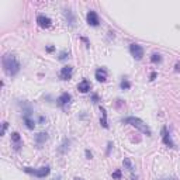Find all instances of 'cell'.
Segmentation results:
<instances>
[{"label":"cell","instance_id":"9","mask_svg":"<svg viewBox=\"0 0 180 180\" xmlns=\"http://www.w3.org/2000/svg\"><path fill=\"white\" fill-rule=\"evenodd\" d=\"M11 142L14 145V151L19 152L20 148H21V137H20L19 132H13L11 134Z\"/></svg>","mask_w":180,"mask_h":180},{"label":"cell","instance_id":"2","mask_svg":"<svg viewBox=\"0 0 180 180\" xmlns=\"http://www.w3.org/2000/svg\"><path fill=\"white\" fill-rule=\"evenodd\" d=\"M124 121L127 122V124H130V125H132V127H135L137 130H139L142 134H145V135H152V131H151V128L141 118H137V117H128V118H125Z\"/></svg>","mask_w":180,"mask_h":180},{"label":"cell","instance_id":"7","mask_svg":"<svg viewBox=\"0 0 180 180\" xmlns=\"http://www.w3.org/2000/svg\"><path fill=\"white\" fill-rule=\"evenodd\" d=\"M72 73H73V68L72 66H64L59 72V77L62 80H69L72 77Z\"/></svg>","mask_w":180,"mask_h":180},{"label":"cell","instance_id":"10","mask_svg":"<svg viewBox=\"0 0 180 180\" xmlns=\"http://www.w3.org/2000/svg\"><path fill=\"white\" fill-rule=\"evenodd\" d=\"M90 87H92V85H90V82H89L87 79H83L82 82L77 85V90H79L80 93H87V92H90Z\"/></svg>","mask_w":180,"mask_h":180},{"label":"cell","instance_id":"3","mask_svg":"<svg viewBox=\"0 0 180 180\" xmlns=\"http://www.w3.org/2000/svg\"><path fill=\"white\" fill-rule=\"evenodd\" d=\"M24 172L28 174H34V176H37V177H45L49 174L51 169H49V166H42V168H38V169L24 168Z\"/></svg>","mask_w":180,"mask_h":180},{"label":"cell","instance_id":"25","mask_svg":"<svg viewBox=\"0 0 180 180\" xmlns=\"http://www.w3.org/2000/svg\"><path fill=\"white\" fill-rule=\"evenodd\" d=\"M46 51H49V52L54 51V46H48V48H46Z\"/></svg>","mask_w":180,"mask_h":180},{"label":"cell","instance_id":"5","mask_svg":"<svg viewBox=\"0 0 180 180\" xmlns=\"http://www.w3.org/2000/svg\"><path fill=\"white\" fill-rule=\"evenodd\" d=\"M87 24L92 25V27H97L100 24V20H99V15L94 10H90L87 13Z\"/></svg>","mask_w":180,"mask_h":180},{"label":"cell","instance_id":"11","mask_svg":"<svg viewBox=\"0 0 180 180\" xmlns=\"http://www.w3.org/2000/svg\"><path fill=\"white\" fill-rule=\"evenodd\" d=\"M96 79L99 82H106L107 80V70L104 68H100V69L96 70Z\"/></svg>","mask_w":180,"mask_h":180},{"label":"cell","instance_id":"27","mask_svg":"<svg viewBox=\"0 0 180 180\" xmlns=\"http://www.w3.org/2000/svg\"><path fill=\"white\" fill-rule=\"evenodd\" d=\"M75 180H82V179H79V177H76V179H75Z\"/></svg>","mask_w":180,"mask_h":180},{"label":"cell","instance_id":"17","mask_svg":"<svg viewBox=\"0 0 180 180\" xmlns=\"http://www.w3.org/2000/svg\"><path fill=\"white\" fill-rule=\"evenodd\" d=\"M122 163H124V166H125V168H127V169H128L130 172H132V170H134V166H132L131 160H130L128 158H125V159H124V162H122Z\"/></svg>","mask_w":180,"mask_h":180},{"label":"cell","instance_id":"22","mask_svg":"<svg viewBox=\"0 0 180 180\" xmlns=\"http://www.w3.org/2000/svg\"><path fill=\"white\" fill-rule=\"evenodd\" d=\"M6 130H7V122H3V130H2V135H4Z\"/></svg>","mask_w":180,"mask_h":180},{"label":"cell","instance_id":"14","mask_svg":"<svg viewBox=\"0 0 180 180\" xmlns=\"http://www.w3.org/2000/svg\"><path fill=\"white\" fill-rule=\"evenodd\" d=\"M46 139H48V135H46L45 132H40V134H38L37 137H35V141H37V143H40V145L45 142Z\"/></svg>","mask_w":180,"mask_h":180},{"label":"cell","instance_id":"18","mask_svg":"<svg viewBox=\"0 0 180 180\" xmlns=\"http://www.w3.org/2000/svg\"><path fill=\"white\" fill-rule=\"evenodd\" d=\"M120 87H121L122 90H127V89H130V87H131V83H130L127 79H124L121 83H120Z\"/></svg>","mask_w":180,"mask_h":180},{"label":"cell","instance_id":"4","mask_svg":"<svg viewBox=\"0 0 180 180\" xmlns=\"http://www.w3.org/2000/svg\"><path fill=\"white\" fill-rule=\"evenodd\" d=\"M130 52H131V55L134 56L137 61H141L143 56V48L138 44H131L130 45Z\"/></svg>","mask_w":180,"mask_h":180},{"label":"cell","instance_id":"1","mask_svg":"<svg viewBox=\"0 0 180 180\" xmlns=\"http://www.w3.org/2000/svg\"><path fill=\"white\" fill-rule=\"evenodd\" d=\"M2 62H3L4 73L7 76H15L20 72V62L11 54H6L3 56V59H2Z\"/></svg>","mask_w":180,"mask_h":180},{"label":"cell","instance_id":"16","mask_svg":"<svg viewBox=\"0 0 180 180\" xmlns=\"http://www.w3.org/2000/svg\"><path fill=\"white\" fill-rule=\"evenodd\" d=\"M24 121H25V125H27V128L34 130V127H35V122H34L33 120L30 118V117H28V116H24Z\"/></svg>","mask_w":180,"mask_h":180},{"label":"cell","instance_id":"6","mask_svg":"<svg viewBox=\"0 0 180 180\" xmlns=\"http://www.w3.org/2000/svg\"><path fill=\"white\" fill-rule=\"evenodd\" d=\"M162 139H163V143H165L166 147L174 148V143H173V141H172V137H170V134L168 132V128H166V127L162 128Z\"/></svg>","mask_w":180,"mask_h":180},{"label":"cell","instance_id":"20","mask_svg":"<svg viewBox=\"0 0 180 180\" xmlns=\"http://www.w3.org/2000/svg\"><path fill=\"white\" fill-rule=\"evenodd\" d=\"M113 179H117V180L121 179V170H120V169H117V170L113 173Z\"/></svg>","mask_w":180,"mask_h":180},{"label":"cell","instance_id":"26","mask_svg":"<svg viewBox=\"0 0 180 180\" xmlns=\"http://www.w3.org/2000/svg\"><path fill=\"white\" fill-rule=\"evenodd\" d=\"M163 180H174V179H163Z\"/></svg>","mask_w":180,"mask_h":180},{"label":"cell","instance_id":"24","mask_svg":"<svg viewBox=\"0 0 180 180\" xmlns=\"http://www.w3.org/2000/svg\"><path fill=\"white\" fill-rule=\"evenodd\" d=\"M155 77H156V73H155V72H153V73L151 75V80H153V79H155Z\"/></svg>","mask_w":180,"mask_h":180},{"label":"cell","instance_id":"13","mask_svg":"<svg viewBox=\"0 0 180 180\" xmlns=\"http://www.w3.org/2000/svg\"><path fill=\"white\" fill-rule=\"evenodd\" d=\"M64 14H65V17H66L68 23H69L70 25H73V24H75V17H73V14H72V10L65 9V10H64Z\"/></svg>","mask_w":180,"mask_h":180},{"label":"cell","instance_id":"23","mask_svg":"<svg viewBox=\"0 0 180 180\" xmlns=\"http://www.w3.org/2000/svg\"><path fill=\"white\" fill-rule=\"evenodd\" d=\"M86 156H87V159H92V152H90V151H86Z\"/></svg>","mask_w":180,"mask_h":180},{"label":"cell","instance_id":"15","mask_svg":"<svg viewBox=\"0 0 180 180\" xmlns=\"http://www.w3.org/2000/svg\"><path fill=\"white\" fill-rule=\"evenodd\" d=\"M100 110H101V125H103L104 128H108V124H107V113L106 110H104L103 107H100Z\"/></svg>","mask_w":180,"mask_h":180},{"label":"cell","instance_id":"8","mask_svg":"<svg viewBox=\"0 0 180 180\" xmlns=\"http://www.w3.org/2000/svg\"><path fill=\"white\" fill-rule=\"evenodd\" d=\"M37 23H38V25L42 28H48V27H51V24H52L51 19L46 17V15H42V14H40L37 17Z\"/></svg>","mask_w":180,"mask_h":180},{"label":"cell","instance_id":"12","mask_svg":"<svg viewBox=\"0 0 180 180\" xmlns=\"http://www.w3.org/2000/svg\"><path fill=\"white\" fill-rule=\"evenodd\" d=\"M69 101H70V94H69V93H62V94L59 96V99H58L59 106H62V107H64L65 104H68Z\"/></svg>","mask_w":180,"mask_h":180},{"label":"cell","instance_id":"21","mask_svg":"<svg viewBox=\"0 0 180 180\" xmlns=\"http://www.w3.org/2000/svg\"><path fill=\"white\" fill-rule=\"evenodd\" d=\"M66 56H68V54H66V52H62V54H61V56H59V59H61V61H64V59H66Z\"/></svg>","mask_w":180,"mask_h":180},{"label":"cell","instance_id":"19","mask_svg":"<svg viewBox=\"0 0 180 180\" xmlns=\"http://www.w3.org/2000/svg\"><path fill=\"white\" fill-rule=\"evenodd\" d=\"M151 61H152L153 64H158V62L162 61V56L159 55V54H152V56H151Z\"/></svg>","mask_w":180,"mask_h":180}]
</instances>
